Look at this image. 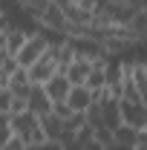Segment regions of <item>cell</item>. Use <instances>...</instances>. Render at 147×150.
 <instances>
[{"label": "cell", "mask_w": 147, "mask_h": 150, "mask_svg": "<svg viewBox=\"0 0 147 150\" xmlns=\"http://www.w3.org/2000/svg\"><path fill=\"white\" fill-rule=\"evenodd\" d=\"M35 127H37V115H32L29 110L20 112V115H12V136H18L20 142H26Z\"/></svg>", "instance_id": "obj_7"}, {"label": "cell", "mask_w": 147, "mask_h": 150, "mask_svg": "<svg viewBox=\"0 0 147 150\" xmlns=\"http://www.w3.org/2000/svg\"><path fill=\"white\" fill-rule=\"evenodd\" d=\"M46 6H49V0H26V3H23V12L32 15V20H37V15H40Z\"/></svg>", "instance_id": "obj_14"}, {"label": "cell", "mask_w": 147, "mask_h": 150, "mask_svg": "<svg viewBox=\"0 0 147 150\" xmlns=\"http://www.w3.org/2000/svg\"><path fill=\"white\" fill-rule=\"evenodd\" d=\"M104 84H107V67H90V72L84 78V87L92 93V90H98Z\"/></svg>", "instance_id": "obj_12"}, {"label": "cell", "mask_w": 147, "mask_h": 150, "mask_svg": "<svg viewBox=\"0 0 147 150\" xmlns=\"http://www.w3.org/2000/svg\"><path fill=\"white\" fill-rule=\"evenodd\" d=\"M69 81H66V75H61V72H55L46 84H43V93H46V98L55 104V101H64L66 98V93H69Z\"/></svg>", "instance_id": "obj_6"}, {"label": "cell", "mask_w": 147, "mask_h": 150, "mask_svg": "<svg viewBox=\"0 0 147 150\" xmlns=\"http://www.w3.org/2000/svg\"><path fill=\"white\" fill-rule=\"evenodd\" d=\"M6 90L12 95H26L29 90H32V84H29V75H26V69H15V72L9 75V84H6Z\"/></svg>", "instance_id": "obj_10"}, {"label": "cell", "mask_w": 147, "mask_h": 150, "mask_svg": "<svg viewBox=\"0 0 147 150\" xmlns=\"http://www.w3.org/2000/svg\"><path fill=\"white\" fill-rule=\"evenodd\" d=\"M20 112H26V95H12V101H9V115H20Z\"/></svg>", "instance_id": "obj_15"}, {"label": "cell", "mask_w": 147, "mask_h": 150, "mask_svg": "<svg viewBox=\"0 0 147 150\" xmlns=\"http://www.w3.org/2000/svg\"><path fill=\"white\" fill-rule=\"evenodd\" d=\"M81 150H107V147H104V144H101V142L92 136L90 142H84V144H81Z\"/></svg>", "instance_id": "obj_17"}, {"label": "cell", "mask_w": 147, "mask_h": 150, "mask_svg": "<svg viewBox=\"0 0 147 150\" xmlns=\"http://www.w3.org/2000/svg\"><path fill=\"white\" fill-rule=\"evenodd\" d=\"M64 18H66L69 26H90V23H92V12H90V9H78V6L69 3V6L64 9Z\"/></svg>", "instance_id": "obj_11"}, {"label": "cell", "mask_w": 147, "mask_h": 150, "mask_svg": "<svg viewBox=\"0 0 147 150\" xmlns=\"http://www.w3.org/2000/svg\"><path fill=\"white\" fill-rule=\"evenodd\" d=\"M18 3H20V6H23V3H26V0H18Z\"/></svg>", "instance_id": "obj_19"}, {"label": "cell", "mask_w": 147, "mask_h": 150, "mask_svg": "<svg viewBox=\"0 0 147 150\" xmlns=\"http://www.w3.org/2000/svg\"><path fill=\"white\" fill-rule=\"evenodd\" d=\"M0 15H3V12H0Z\"/></svg>", "instance_id": "obj_21"}, {"label": "cell", "mask_w": 147, "mask_h": 150, "mask_svg": "<svg viewBox=\"0 0 147 150\" xmlns=\"http://www.w3.org/2000/svg\"><path fill=\"white\" fill-rule=\"evenodd\" d=\"M92 95L87 87H69V93H66V98H64V104L69 107L72 112H84L87 107H90Z\"/></svg>", "instance_id": "obj_8"}, {"label": "cell", "mask_w": 147, "mask_h": 150, "mask_svg": "<svg viewBox=\"0 0 147 150\" xmlns=\"http://www.w3.org/2000/svg\"><path fill=\"white\" fill-rule=\"evenodd\" d=\"M115 104H118V118H121V124L136 127V130H147V104L144 101L115 98Z\"/></svg>", "instance_id": "obj_3"}, {"label": "cell", "mask_w": 147, "mask_h": 150, "mask_svg": "<svg viewBox=\"0 0 147 150\" xmlns=\"http://www.w3.org/2000/svg\"><path fill=\"white\" fill-rule=\"evenodd\" d=\"M107 150H144V147H124V144H112V147H107Z\"/></svg>", "instance_id": "obj_18"}, {"label": "cell", "mask_w": 147, "mask_h": 150, "mask_svg": "<svg viewBox=\"0 0 147 150\" xmlns=\"http://www.w3.org/2000/svg\"><path fill=\"white\" fill-rule=\"evenodd\" d=\"M37 23L43 26V29H49V32H58V35H64L66 32V18H64V9H58L55 3H49L40 15H37Z\"/></svg>", "instance_id": "obj_4"}, {"label": "cell", "mask_w": 147, "mask_h": 150, "mask_svg": "<svg viewBox=\"0 0 147 150\" xmlns=\"http://www.w3.org/2000/svg\"><path fill=\"white\" fill-rule=\"evenodd\" d=\"M26 35H29V32L20 29V26H9V29L3 32V49H6V55H9V58H15V52L23 46Z\"/></svg>", "instance_id": "obj_9"}, {"label": "cell", "mask_w": 147, "mask_h": 150, "mask_svg": "<svg viewBox=\"0 0 147 150\" xmlns=\"http://www.w3.org/2000/svg\"><path fill=\"white\" fill-rule=\"evenodd\" d=\"M26 110L32 112V115H46V112L52 110V101L46 98V93H43V87H32L29 93H26Z\"/></svg>", "instance_id": "obj_5"}, {"label": "cell", "mask_w": 147, "mask_h": 150, "mask_svg": "<svg viewBox=\"0 0 147 150\" xmlns=\"http://www.w3.org/2000/svg\"><path fill=\"white\" fill-rule=\"evenodd\" d=\"M46 46H49V38L43 35V32H29V35H26V40H23V46L15 52V64H18L20 69L32 67L37 58L46 52Z\"/></svg>", "instance_id": "obj_1"}, {"label": "cell", "mask_w": 147, "mask_h": 150, "mask_svg": "<svg viewBox=\"0 0 147 150\" xmlns=\"http://www.w3.org/2000/svg\"><path fill=\"white\" fill-rule=\"evenodd\" d=\"M12 139V115L9 112H0V147Z\"/></svg>", "instance_id": "obj_13"}, {"label": "cell", "mask_w": 147, "mask_h": 150, "mask_svg": "<svg viewBox=\"0 0 147 150\" xmlns=\"http://www.w3.org/2000/svg\"><path fill=\"white\" fill-rule=\"evenodd\" d=\"M0 12H3V6H0Z\"/></svg>", "instance_id": "obj_20"}, {"label": "cell", "mask_w": 147, "mask_h": 150, "mask_svg": "<svg viewBox=\"0 0 147 150\" xmlns=\"http://www.w3.org/2000/svg\"><path fill=\"white\" fill-rule=\"evenodd\" d=\"M9 101H12V93L0 90V112H9Z\"/></svg>", "instance_id": "obj_16"}, {"label": "cell", "mask_w": 147, "mask_h": 150, "mask_svg": "<svg viewBox=\"0 0 147 150\" xmlns=\"http://www.w3.org/2000/svg\"><path fill=\"white\" fill-rule=\"evenodd\" d=\"M55 72H58V67H55V46H52V40H49L46 52L37 58L32 67H26V75H29V84H32V87H43Z\"/></svg>", "instance_id": "obj_2"}]
</instances>
